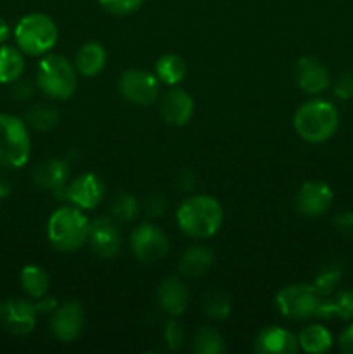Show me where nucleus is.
Returning <instances> with one entry per match:
<instances>
[{
	"instance_id": "nucleus-16",
	"label": "nucleus",
	"mask_w": 353,
	"mask_h": 354,
	"mask_svg": "<svg viewBox=\"0 0 353 354\" xmlns=\"http://www.w3.org/2000/svg\"><path fill=\"white\" fill-rule=\"evenodd\" d=\"M159 113L166 123L173 127H183L192 120L194 100L189 93L179 86H172L168 92L163 93L159 100Z\"/></svg>"
},
{
	"instance_id": "nucleus-36",
	"label": "nucleus",
	"mask_w": 353,
	"mask_h": 354,
	"mask_svg": "<svg viewBox=\"0 0 353 354\" xmlns=\"http://www.w3.org/2000/svg\"><path fill=\"white\" fill-rule=\"evenodd\" d=\"M336 230L339 234L346 235V237H353V213L352 211H346V213H341L336 216L334 220Z\"/></svg>"
},
{
	"instance_id": "nucleus-40",
	"label": "nucleus",
	"mask_w": 353,
	"mask_h": 354,
	"mask_svg": "<svg viewBox=\"0 0 353 354\" xmlns=\"http://www.w3.org/2000/svg\"><path fill=\"white\" fill-rule=\"evenodd\" d=\"M9 35H10L9 24H7L6 19H2V17H0V45L6 44V40L9 38Z\"/></svg>"
},
{
	"instance_id": "nucleus-41",
	"label": "nucleus",
	"mask_w": 353,
	"mask_h": 354,
	"mask_svg": "<svg viewBox=\"0 0 353 354\" xmlns=\"http://www.w3.org/2000/svg\"><path fill=\"white\" fill-rule=\"evenodd\" d=\"M10 194V183L9 180L3 178V176H0V199H3V197H7Z\"/></svg>"
},
{
	"instance_id": "nucleus-27",
	"label": "nucleus",
	"mask_w": 353,
	"mask_h": 354,
	"mask_svg": "<svg viewBox=\"0 0 353 354\" xmlns=\"http://www.w3.org/2000/svg\"><path fill=\"white\" fill-rule=\"evenodd\" d=\"M192 349L197 354H224L227 351V346L217 328L201 327L194 335Z\"/></svg>"
},
{
	"instance_id": "nucleus-15",
	"label": "nucleus",
	"mask_w": 353,
	"mask_h": 354,
	"mask_svg": "<svg viewBox=\"0 0 353 354\" xmlns=\"http://www.w3.org/2000/svg\"><path fill=\"white\" fill-rule=\"evenodd\" d=\"M294 80L303 92L315 95V93H320L329 88L331 73L318 59L305 55V57L298 59L296 66H294Z\"/></svg>"
},
{
	"instance_id": "nucleus-1",
	"label": "nucleus",
	"mask_w": 353,
	"mask_h": 354,
	"mask_svg": "<svg viewBox=\"0 0 353 354\" xmlns=\"http://www.w3.org/2000/svg\"><path fill=\"white\" fill-rule=\"evenodd\" d=\"M176 223L189 237H213L224 223V209L211 196L189 197L176 209Z\"/></svg>"
},
{
	"instance_id": "nucleus-5",
	"label": "nucleus",
	"mask_w": 353,
	"mask_h": 354,
	"mask_svg": "<svg viewBox=\"0 0 353 354\" xmlns=\"http://www.w3.org/2000/svg\"><path fill=\"white\" fill-rule=\"evenodd\" d=\"M78 83V71L66 57L47 54L37 69V86L47 97L64 100L73 95Z\"/></svg>"
},
{
	"instance_id": "nucleus-32",
	"label": "nucleus",
	"mask_w": 353,
	"mask_h": 354,
	"mask_svg": "<svg viewBox=\"0 0 353 354\" xmlns=\"http://www.w3.org/2000/svg\"><path fill=\"white\" fill-rule=\"evenodd\" d=\"M145 0H99L100 7L113 16H127L135 12Z\"/></svg>"
},
{
	"instance_id": "nucleus-22",
	"label": "nucleus",
	"mask_w": 353,
	"mask_h": 354,
	"mask_svg": "<svg viewBox=\"0 0 353 354\" xmlns=\"http://www.w3.org/2000/svg\"><path fill=\"white\" fill-rule=\"evenodd\" d=\"M24 73V55L10 45H0V83L10 85Z\"/></svg>"
},
{
	"instance_id": "nucleus-29",
	"label": "nucleus",
	"mask_w": 353,
	"mask_h": 354,
	"mask_svg": "<svg viewBox=\"0 0 353 354\" xmlns=\"http://www.w3.org/2000/svg\"><path fill=\"white\" fill-rule=\"evenodd\" d=\"M204 311L211 320H227L232 313V301L224 290H211L204 297Z\"/></svg>"
},
{
	"instance_id": "nucleus-8",
	"label": "nucleus",
	"mask_w": 353,
	"mask_h": 354,
	"mask_svg": "<svg viewBox=\"0 0 353 354\" xmlns=\"http://www.w3.org/2000/svg\"><path fill=\"white\" fill-rule=\"evenodd\" d=\"M55 197L62 201H69L73 206L80 209H93L100 204L106 194L102 178L96 173H83L76 176L69 183L62 185L61 189L54 190Z\"/></svg>"
},
{
	"instance_id": "nucleus-7",
	"label": "nucleus",
	"mask_w": 353,
	"mask_h": 354,
	"mask_svg": "<svg viewBox=\"0 0 353 354\" xmlns=\"http://www.w3.org/2000/svg\"><path fill=\"white\" fill-rule=\"evenodd\" d=\"M322 296L315 290L314 286L296 283V286L284 287L275 296V304L280 315L289 320H308L315 317L320 304Z\"/></svg>"
},
{
	"instance_id": "nucleus-11",
	"label": "nucleus",
	"mask_w": 353,
	"mask_h": 354,
	"mask_svg": "<svg viewBox=\"0 0 353 354\" xmlns=\"http://www.w3.org/2000/svg\"><path fill=\"white\" fill-rule=\"evenodd\" d=\"M37 303L24 299H7L0 303V324L14 335H26L37 325Z\"/></svg>"
},
{
	"instance_id": "nucleus-26",
	"label": "nucleus",
	"mask_w": 353,
	"mask_h": 354,
	"mask_svg": "<svg viewBox=\"0 0 353 354\" xmlns=\"http://www.w3.org/2000/svg\"><path fill=\"white\" fill-rule=\"evenodd\" d=\"M19 280L24 292L30 297H33V299H42V297L47 296L51 280H48L47 272L42 266L26 265L21 270Z\"/></svg>"
},
{
	"instance_id": "nucleus-20",
	"label": "nucleus",
	"mask_w": 353,
	"mask_h": 354,
	"mask_svg": "<svg viewBox=\"0 0 353 354\" xmlns=\"http://www.w3.org/2000/svg\"><path fill=\"white\" fill-rule=\"evenodd\" d=\"M107 61V54L104 47L97 41H89L82 45L75 55V68L82 76H96L104 69Z\"/></svg>"
},
{
	"instance_id": "nucleus-39",
	"label": "nucleus",
	"mask_w": 353,
	"mask_h": 354,
	"mask_svg": "<svg viewBox=\"0 0 353 354\" xmlns=\"http://www.w3.org/2000/svg\"><path fill=\"white\" fill-rule=\"evenodd\" d=\"M176 185L180 187V190L187 192V190H194L196 187V176L192 171H182L180 175H176Z\"/></svg>"
},
{
	"instance_id": "nucleus-34",
	"label": "nucleus",
	"mask_w": 353,
	"mask_h": 354,
	"mask_svg": "<svg viewBox=\"0 0 353 354\" xmlns=\"http://www.w3.org/2000/svg\"><path fill=\"white\" fill-rule=\"evenodd\" d=\"M165 207H166V199L163 194H151V196L145 199L144 203V213L145 216L151 218V220H154V218H158L159 214L165 213Z\"/></svg>"
},
{
	"instance_id": "nucleus-31",
	"label": "nucleus",
	"mask_w": 353,
	"mask_h": 354,
	"mask_svg": "<svg viewBox=\"0 0 353 354\" xmlns=\"http://www.w3.org/2000/svg\"><path fill=\"white\" fill-rule=\"evenodd\" d=\"M138 213V201L132 194H118L111 204V214L116 220L130 221L137 216Z\"/></svg>"
},
{
	"instance_id": "nucleus-2",
	"label": "nucleus",
	"mask_w": 353,
	"mask_h": 354,
	"mask_svg": "<svg viewBox=\"0 0 353 354\" xmlns=\"http://www.w3.org/2000/svg\"><path fill=\"white\" fill-rule=\"evenodd\" d=\"M296 133L310 144H322L336 133L339 127V113L329 100H308L298 107L293 118Z\"/></svg>"
},
{
	"instance_id": "nucleus-19",
	"label": "nucleus",
	"mask_w": 353,
	"mask_h": 354,
	"mask_svg": "<svg viewBox=\"0 0 353 354\" xmlns=\"http://www.w3.org/2000/svg\"><path fill=\"white\" fill-rule=\"evenodd\" d=\"M69 165L64 159H47L40 162L33 171L35 185L44 190H57L68 183Z\"/></svg>"
},
{
	"instance_id": "nucleus-30",
	"label": "nucleus",
	"mask_w": 353,
	"mask_h": 354,
	"mask_svg": "<svg viewBox=\"0 0 353 354\" xmlns=\"http://www.w3.org/2000/svg\"><path fill=\"white\" fill-rule=\"evenodd\" d=\"M343 277V268L338 263H331V265H325L324 268L318 272V275L315 277L314 287L322 297L329 296L332 290L336 289V286L339 283Z\"/></svg>"
},
{
	"instance_id": "nucleus-13",
	"label": "nucleus",
	"mask_w": 353,
	"mask_h": 354,
	"mask_svg": "<svg viewBox=\"0 0 353 354\" xmlns=\"http://www.w3.org/2000/svg\"><path fill=\"white\" fill-rule=\"evenodd\" d=\"M93 254L100 259H113L121 249V234L111 218L100 216L90 221L89 241Z\"/></svg>"
},
{
	"instance_id": "nucleus-25",
	"label": "nucleus",
	"mask_w": 353,
	"mask_h": 354,
	"mask_svg": "<svg viewBox=\"0 0 353 354\" xmlns=\"http://www.w3.org/2000/svg\"><path fill=\"white\" fill-rule=\"evenodd\" d=\"M298 344L305 353H325L332 348V334L322 325H308L298 335Z\"/></svg>"
},
{
	"instance_id": "nucleus-14",
	"label": "nucleus",
	"mask_w": 353,
	"mask_h": 354,
	"mask_svg": "<svg viewBox=\"0 0 353 354\" xmlns=\"http://www.w3.org/2000/svg\"><path fill=\"white\" fill-rule=\"evenodd\" d=\"M332 189L320 180H310L300 187L296 196V209L307 218H317L324 214L332 204Z\"/></svg>"
},
{
	"instance_id": "nucleus-4",
	"label": "nucleus",
	"mask_w": 353,
	"mask_h": 354,
	"mask_svg": "<svg viewBox=\"0 0 353 354\" xmlns=\"http://www.w3.org/2000/svg\"><path fill=\"white\" fill-rule=\"evenodd\" d=\"M59 31L47 14L31 12L21 17L14 28L17 48L28 55H45L57 44Z\"/></svg>"
},
{
	"instance_id": "nucleus-23",
	"label": "nucleus",
	"mask_w": 353,
	"mask_h": 354,
	"mask_svg": "<svg viewBox=\"0 0 353 354\" xmlns=\"http://www.w3.org/2000/svg\"><path fill=\"white\" fill-rule=\"evenodd\" d=\"M187 75V66L180 55L165 54L156 61V78L168 86H176Z\"/></svg>"
},
{
	"instance_id": "nucleus-12",
	"label": "nucleus",
	"mask_w": 353,
	"mask_h": 354,
	"mask_svg": "<svg viewBox=\"0 0 353 354\" xmlns=\"http://www.w3.org/2000/svg\"><path fill=\"white\" fill-rule=\"evenodd\" d=\"M83 325H85V311L78 301L68 299L62 304H57L52 311V334L61 342L75 341L82 334Z\"/></svg>"
},
{
	"instance_id": "nucleus-38",
	"label": "nucleus",
	"mask_w": 353,
	"mask_h": 354,
	"mask_svg": "<svg viewBox=\"0 0 353 354\" xmlns=\"http://www.w3.org/2000/svg\"><path fill=\"white\" fill-rule=\"evenodd\" d=\"M339 349L346 354H353V324L339 335Z\"/></svg>"
},
{
	"instance_id": "nucleus-3",
	"label": "nucleus",
	"mask_w": 353,
	"mask_h": 354,
	"mask_svg": "<svg viewBox=\"0 0 353 354\" xmlns=\"http://www.w3.org/2000/svg\"><path fill=\"white\" fill-rule=\"evenodd\" d=\"M90 221L76 206H62L47 221V237L52 248L61 252H75L89 241Z\"/></svg>"
},
{
	"instance_id": "nucleus-24",
	"label": "nucleus",
	"mask_w": 353,
	"mask_h": 354,
	"mask_svg": "<svg viewBox=\"0 0 353 354\" xmlns=\"http://www.w3.org/2000/svg\"><path fill=\"white\" fill-rule=\"evenodd\" d=\"M315 317L332 318L338 317L341 320L353 318V290H339L332 299H320Z\"/></svg>"
},
{
	"instance_id": "nucleus-35",
	"label": "nucleus",
	"mask_w": 353,
	"mask_h": 354,
	"mask_svg": "<svg viewBox=\"0 0 353 354\" xmlns=\"http://www.w3.org/2000/svg\"><path fill=\"white\" fill-rule=\"evenodd\" d=\"M334 95L341 100L353 99V71L343 73L334 85Z\"/></svg>"
},
{
	"instance_id": "nucleus-28",
	"label": "nucleus",
	"mask_w": 353,
	"mask_h": 354,
	"mask_svg": "<svg viewBox=\"0 0 353 354\" xmlns=\"http://www.w3.org/2000/svg\"><path fill=\"white\" fill-rule=\"evenodd\" d=\"M26 123L38 131H48L57 127L59 113L47 104H35L26 111Z\"/></svg>"
},
{
	"instance_id": "nucleus-9",
	"label": "nucleus",
	"mask_w": 353,
	"mask_h": 354,
	"mask_svg": "<svg viewBox=\"0 0 353 354\" xmlns=\"http://www.w3.org/2000/svg\"><path fill=\"white\" fill-rule=\"evenodd\" d=\"M132 252L142 263H158L168 254L170 242L161 228L151 223H142L132 232Z\"/></svg>"
},
{
	"instance_id": "nucleus-33",
	"label": "nucleus",
	"mask_w": 353,
	"mask_h": 354,
	"mask_svg": "<svg viewBox=\"0 0 353 354\" xmlns=\"http://www.w3.org/2000/svg\"><path fill=\"white\" fill-rule=\"evenodd\" d=\"M163 337H165L166 346L170 349H180V346L183 344V328L179 322L170 320L166 324L165 330H163Z\"/></svg>"
},
{
	"instance_id": "nucleus-10",
	"label": "nucleus",
	"mask_w": 353,
	"mask_h": 354,
	"mask_svg": "<svg viewBox=\"0 0 353 354\" xmlns=\"http://www.w3.org/2000/svg\"><path fill=\"white\" fill-rule=\"evenodd\" d=\"M118 88L128 102L137 104V106H149L158 100L159 80L142 69H128L121 73L118 80Z\"/></svg>"
},
{
	"instance_id": "nucleus-6",
	"label": "nucleus",
	"mask_w": 353,
	"mask_h": 354,
	"mask_svg": "<svg viewBox=\"0 0 353 354\" xmlns=\"http://www.w3.org/2000/svg\"><path fill=\"white\" fill-rule=\"evenodd\" d=\"M31 140L26 123L14 114H0V168H23L30 159Z\"/></svg>"
},
{
	"instance_id": "nucleus-21",
	"label": "nucleus",
	"mask_w": 353,
	"mask_h": 354,
	"mask_svg": "<svg viewBox=\"0 0 353 354\" xmlns=\"http://www.w3.org/2000/svg\"><path fill=\"white\" fill-rule=\"evenodd\" d=\"M213 265V252L206 245H190L185 252H183L182 259H180L179 270L182 275L190 277V279H197V277L206 275L208 270Z\"/></svg>"
},
{
	"instance_id": "nucleus-37",
	"label": "nucleus",
	"mask_w": 353,
	"mask_h": 354,
	"mask_svg": "<svg viewBox=\"0 0 353 354\" xmlns=\"http://www.w3.org/2000/svg\"><path fill=\"white\" fill-rule=\"evenodd\" d=\"M12 97L17 100H26L33 95V85L28 80H16L12 83Z\"/></svg>"
},
{
	"instance_id": "nucleus-18",
	"label": "nucleus",
	"mask_w": 353,
	"mask_h": 354,
	"mask_svg": "<svg viewBox=\"0 0 353 354\" xmlns=\"http://www.w3.org/2000/svg\"><path fill=\"white\" fill-rule=\"evenodd\" d=\"M300 349L298 337H294L291 332L284 330L280 327H266L256 335L255 351L256 353H279V354H293Z\"/></svg>"
},
{
	"instance_id": "nucleus-17",
	"label": "nucleus",
	"mask_w": 353,
	"mask_h": 354,
	"mask_svg": "<svg viewBox=\"0 0 353 354\" xmlns=\"http://www.w3.org/2000/svg\"><path fill=\"white\" fill-rule=\"evenodd\" d=\"M158 304L170 317H180L185 313L189 304V292L185 283L176 277H166L158 287Z\"/></svg>"
}]
</instances>
